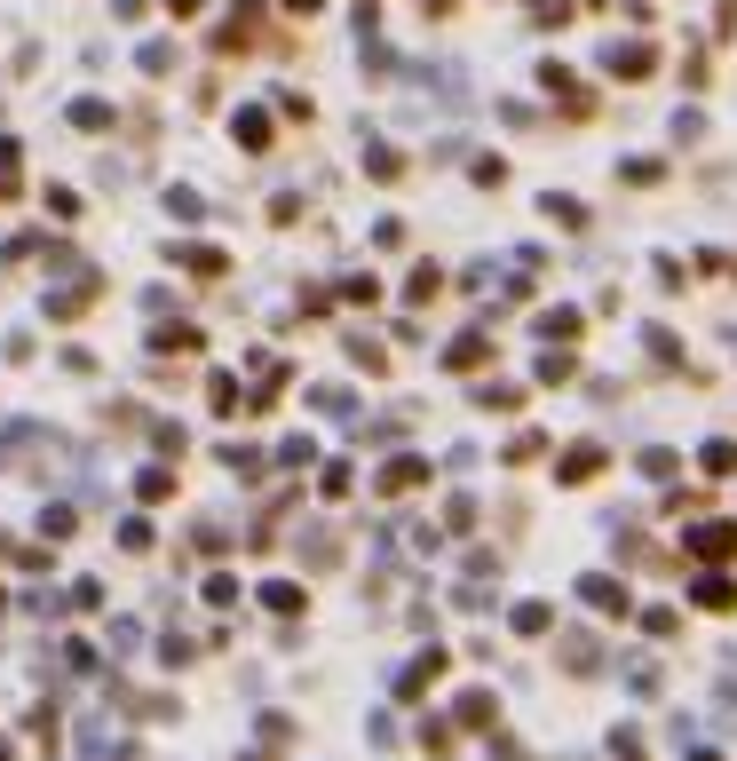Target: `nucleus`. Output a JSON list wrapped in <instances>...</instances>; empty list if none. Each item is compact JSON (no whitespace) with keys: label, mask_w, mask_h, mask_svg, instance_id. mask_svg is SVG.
I'll list each match as a JSON object with an SVG mask.
<instances>
[{"label":"nucleus","mask_w":737,"mask_h":761,"mask_svg":"<svg viewBox=\"0 0 737 761\" xmlns=\"http://www.w3.org/2000/svg\"><path fill=\"white\" fill-rule=\"evenodd\" d=\"M682 555H706V563L737 555V524H690V532H682Z\"/></svg>","instance_id":"obj_1"},{"label":"nucleus","mask_w":737,"mask_h":761,"mask_svg":"<svg viewBox=\"0 0 737 761\" xmlns=\"http://www.w3.org/2000/svg\"><path fill=\"white\" fill-rule=\"evenodd\" d=\"M579 603H595V611H611V619H627V579H611V571H595V579H579Z\"/></svg>","instance_id":"obj_2"},{"label":"nucleus","mask_w":737,"mask_h":761,"mask_svg":"<svg viewBox=\"0 0 737 761\" xmlns=\"http://www.w3.org/2000/svg\"><path fill=\"white\" fill-rule=\"evenodd\" d=\"M436 674H444V651H436V643H428L421 658H413V666H405V674H397V698H421L428 682H436Z\"/></svg>","instance_id":"obj_3"},{"label":"nucleus","mask_w":737,"mask_h":761,"mask_svg":"<svg viewBox=\"0 0 737 761\" xmlns=\"http://www.w3.org/2000/svg\"><path fill=\"white\" fill-rule=\"evenodd\" d=\"M421 484H428V460H413V452L381 468V492H389V500H397V492H421Z\"/></svg>","instance_id":"obj_4"},{"label":"nucleus","mask_w":737,"mask_h":761,"mask_svg":"<svg viewBox=\"0 0 737 761\" xmlns=\"http://www.w3.org/2000/svg\"><path fill=\"white\" fill-rule=\"evenodd\" d=\"M595 468H603V444H579V452H563V468H555V476H563V484H587Z\"/></svg>","instance_id":"obj_5"},{"label":"nucleus","mask_w":737,"mask_h":761,"mask_svg":"<svg viewBox=\"0 0 737 761\" xmlns=\"http://www.w3.org/2000/svg\"><path fill=\"white\" fill-rule=\"evenodd\" d=\"M690 603H706V611H730V603H737V587L722 579V571H706V579L690 587Z\"/></svg>","instance_id":"obj_6"},{"label":"nucleus","mask_w":737,"mask_h":761,"mask_svg":"<svg viewBox=\"0 0 737 761\" xmlns=\"http://www.w3.org/2000/svg\"><path fill=\"white\" fill-rule=\"evenodd\" d=\"M650 64H658V56H650L642 40H627V48H611V72H619V80H642Z\"/></svg>","instance_id":"obj_7"},{"label":"nucleus","mask_w":737,"mask_h":761,"mask_svg":"<svg viewBox=\"0 0 737 761\" xmlns=\"http://www.w3.org/2000/svg\"><path fill=\"white\" fill-rule=\"evenodd\" d=\"M563 666H571V674H595V666H603L595 635H563Z\"/></svg>","instance_id":"obj_8"},{"label":"nucleus","mask_w":737,"mask_h":761,"mask_svg":"<svg viewBox=\"0 0 737 761\" xmlns=\"http://www.w3.org/2000/svg\"><path fill=\"white\" fill-rule=\"evenodd\" d=\"M484 349H492L484 333H460V341L444 349V365H460V373H476V365H484Z\"/></svg>","instance_id":"obj_9"},{"label":"nucleus","mask_w":737,"mask_h":761,"mask_svg":"<svg viewBox=\"0 0 737 761\" xmlns=\"http://www.w3.org/2000/svg\"><path fill=\"white\" fill-rule=\"evenodd\" d=\"M642 476H658V484H674V476H682V460H674L666 444H650V452H642Z\"/></svg>","instance_id":"obj_10"},{"label":"nucleus","mask_w":737,"mask_h":761,"mask_svg":"<svg viewBox=\"0 0 737 761\" xmlns=\"http://www.w3.org/2000/svg\"><path fill=\"white\" fill-rule=\"evenodd\" d=\"M547 627H555L547 603H516V635H547Z\"/></svg>","instance_id":"obj_11"},{"label":"nucleus","mask_w":737,"mask_h":761,"mask_svg":"<svg viewBox=\"0 0 737 761\" xmlns=\"http://www.w3.org/2000/svg\"><path fill=\"white\" fill-rule=\"evenodd\" d=\"M238 143L262 151V143H270V119H262V111H238Z\"/></svg>","instance_id":"obj_12"},{"label":"nucleus","mask_w":737,"mask_h":761,"mask_svg":"<svg viewBox=\"0 0 737 761\" xmlns=\"http://www.w3.org/2000/svg\"><path fill=\"white\" fill-rule=\"evenodd\" d=\"M365 167H373V183H397V151L389 143H365Z\"/></svg>","instance_id":"obj_13"},{"label":"nucleus","mask_w":737,"mask_h":761,"mask_svg":"<svg viewBox=\"0 0 737 761\" xmlns=\"http://www.w3.org/2000/svg\"><path fill=\"white\" fill-rule=\"evenodd\" d=\"M135 492H143V500H175V476H167V468H143Z\"/></svg>","instance_id":"obj_14"},{"label":"nucleus","mask_w":737,"mask_h":761,"mask_svg":"<svg viewBox=\"0 0 737 761\" xmlns=\"http://www.w3.org/2000/svg\"><path fill=\"white\" fill-rule=\"evenodd\" d=\"M262 603H270V611H302V587H294V579H270Z\"/></svg>","instance_id":"obj_15"},{"label":"nucleus","mask_w":737,"mask_h":761,"mask_svg":"<svg viewBox=\"0 0 737 761\" xmlns=\"http://www.w3.org/2000/svg\"><path fill=\"white\" fill-rule=\"evenodd\" d=\"M207 603H214V611H230V603H238V579H230V571H214V579H207Z\"/></svg>","instance_id":"obj_16"},{"label":"nucleus","mask_w":737,"mask_h":761,"mask_svg":"<svg viewBox=\"0 0 737 761\" xmlns=\"http://www.w3.org/2000/svg\"><path fill=\"white\" fill-rule=\"evenodd\" d=\"M539 333H547V341H571V333H579V310H555V318H539Z\"/></svg>","instance_id":"obj_17"},{"label":"nucleus","mask_w":737,"mask_h":761,"mask_svg":"<svg viewBox=\"0 0 737 761\" xmlns=\"http://www.w3.org/2000/svg\"><path fill=\"white\" fill-rule=\"evenodd\" d=\"M72 119H80V127H111V104H96V96H80V104H72Z\"/></svg>","instance_id":"obj_18"},{"label":"nucleus","mask_w":737,"mask_h":761,"mask_svg":"<svg viewBox=\"0 0 737 761\" xmlns=\"http://www.w3.org/2000/svg\"><path fill=\"white\" fill-rule=\"evenodd\" d=\"M516 397H524V389H508V381H484V389H476V405H500V413H508Z\"/></svg>","instance_id":"obj_19"},{"label":"nucleus","mask_w":737,"mask_h":761,"mask_svg":"<svg viewBox=\"0 0 737 761\" xmlns=\"http://www.w3.org/2000/svg\"><path fill=\"white\" fill-rule=\"evenodd\" d=\"M444 524H452V532H468V524H476V500H468V492H452V508H444Z\"/></svg>","instance_id":"obj_20"},{"label":"nucleus","mask_w":737,"mask_h":761,"mask_svg":"<svg viewBox=\"0 0 737 761\" xmlns=\"http://www.w3.org/2000/svg\"><path fill=\"white\" fill-rule=\"evenodd\" d=\"M460 722H492V690H468L460 698Z\"/></svg>","instance_id":"obj_21"},{"label":"nucleus","mask_w":737,"mask_h":761,"mask_svg":"<svg viewBox=\"0 0 737 761\" xmlns=\"http://www.w3.org/2000/svg\"><path fill=\"white\" fill-rule=\"evenodd\" d=\"M706 468H714V476H730V468H737V444H730V436H722V444H706Z\"/></svg>","instance_id":"obj_22"},{"label":"nucleus","mask_w":737,"mask_h":761,"mask_svg":"<svg viewBox=\"0 0 737 761\" xmlns=\"http://www.w3.org/2000/svg\"><path fill=\"white\" fill-rule=\"evenodd\" d=\"M611 754H619V761H642V738H634V730H619V738H611Z\"/></svg>","instance_id":"obj_23"},{"label":"nucleus","mask_w":737,"mask_h":761,"mask_svg":"<svg viewBox=\"0 0 737 761\" xmlns=\"http://www.w3.org/2000/svg\"><path fill=\"white\" fill-rule=\"evenodd\" d=\"M8 167H16V143H8V135H0V175H8Z\"/></svg>","instance_id":"obj_24"},{"label":"nucleus","mask_w":737,"mask_h":761,"mask_svg":"<svg viewBox=\"0 0 737 761\" xmlns=\"http://www.w3.org/2000/svg\"><path fill=\"white\" fill-rule=\"evenodd\" d=\"M682 761H722V754H714V746H690V754H682Z\"/></svg>","instance_id":"obj_25"},{"label":"nucleus","mask_w":737,"mask_h":761,"mask_svg":"<svg viewBox=\"0 0 737 761\" xmlns=\"http://www.w3.org/2000/svg\"><path fill=\"white\" fill-rule=\"evenodd\" d=\"M167 8H175V16H191V8H199V0H167Z\"/></svg>","instance_id":"obj_26"},{"label":"nucleus","mask_w":737,"mask_h":761,"mask_svg":"<svg viewBox=\"0 0 737 761\" xmlns=\"http://www.w3.org/2000/svg\"><path fill=\"white\" fill-rule=\"evenodd\" d=\"M428 8H444V0H428Z\"/></svg>","instance_id":"obj_27"},{"label":"nucleus","mask_w":737,"mask_h":761,"mask_svg":"<svg viewBox=\"0 0 737 761\" xmlns=\"http://www.w3.org/2000/svg\"><path fill=\"white\" fill-rule=\"evenodd\" d=\"M0 555H8V540H0Z\"/></svg>","instance_id":"obj_28"},{"label":"nucleus","mask_w":737,"mask_h":761,"mask_svg":"<svg viewBox=\"0 0 737 761\" xmlns=\"http://www.w3.org/2000/svg\"><path fill=\"white\" fill-rule=\"evenodd\" d=\"M0 761H8V746H0Z\"/></svg>","instance_id":"obj_29"}]
</instances>
